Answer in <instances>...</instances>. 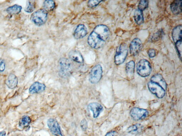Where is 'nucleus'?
<instances>
[{
    "label": "nucleus",
    "mask_w": 182,
    "mask_h": 136,
    "mask_svg": "<svg viewBox=\"0 0 182 136\" xmlns=\"http://www.w3.org/2000/svg\"><path fill=\"white\" fill-rule=\"evenodd\" d=\"M144 127L141 124L137 123L130 126L127 129L128 133L133 134L140 133L143 130Z\"/></svg>",
    "instance_id": "nucleus-20"
},
{
    "label": "nucleus",
    "mask_w": 182,
    "mask_h": 136,
    "mask_svg": "<svg viewBox=\"0 0 182 136\" xmlns=\"http://www.w3.org/2000/svg\"><path fill=\"white\" fill-rule=\"evenodd\" d=\"M110 32L106 25H100L94 29L89 35L87 42L90 46L95 49L101 48L109 39Z\"/></svg>",
    "instance_id": "nucleus-1"
},
{
    "label": "nucleus",
    "mask_w": 182,
    "mask_h": 136,
    "mask_svg": "<svg viewBox=\"0 0 182 136\" xmlns=\"http://www.w3.org/2000/svg\"><path fill=\"white\" fill-rule=\"evenodd\" d=\"M102 67L100 64H98L94 66L89 74V81L92 84H97L102 79Z\"/></svg>",
    "instance_id": "nucleus-6"
},
{
    "label": "nucleus",
    "mask_w": 182,
    "mask_h": 136,
    "mask_svg": "<svg viewBox=\"0 0 182 136\" xmlns=\"http://www.w3.org/2000/svg\"><path fill=\"white\" fill-rule=\"evenodd\" d=\"M46 88L45 84L37 81L34 82L30 86L29 89V93L30 94L42 93L45 91Z\"/></svg>",
    "instance_id": "nucleus-13"
},
{
    "label": "nucleus",
    "mask_w": 182,
    "mask_h": 136,
    "mask_svg": "<svg viewBox=\"0 0 182 136\" xmlns=\"http://www.w3.org/2000/svg\"><path fill=\"white\" fill-rule=\"evenodd\" d=\"M6 83L10 89H14L18 84V79L16 76L14 74H10L6 79Z\"/></svg>",
    "instance_id": "nucleus-17"
},
{
    "label": "nucleus",
    "mask_w": 182,
    "mask_h": 136,
    "mask_svg": "<svg viewBox=\"0 0 182 136\" xmlns=\"http://www.w3.org/2000/svg\"><path fill=\"white\" fill-rule=\"evenodd\" d=\"M117 134V132L115 131L111 130L108 132L105 136H116Z\"/></svg>",
    "instance_id": "nucleus-33"
},
{
    "label": "nucleus",
    "mask_w": 182,
    "mask_h": 136,
    "mask_svg": "<svg viewBox=\"0 0 182 136\" xmlns=\"http://www.w3.org/2000/svg\"><path fill=\"white\" fill-rule=\"evenodd\" d=\"M163 35V30H160L152 35V37L150 38V40L152 42L157 41L162 38Z\"/></svg>",
    "instance_id": "nucleus-26"
},
{
    "label": "nucleus",
    "mask_w": 182,
    "mask_h": 136,
    "mask_svg": "<svg viewBox=\"0 0 182 136\" xmlns=\"http://www.w3.org/2000/svg\"><path fill=\"white\" fill-rule=\"evenodd\" d=\"M130 114L133 120H139L146 118L148 115L149 112L145 109L134 108L130 110Z\"/></svg>",
    "instance_id": "nucleus-7"
},
{
    "label": "nucleus",
    "mask_w": 182,
    "mask_h": 136,
    "mask_svg": "<svg viewBox=\"0 0 182 136\" xmlns=\"http://www.w3.org/2000/svg\"><path fill=\"white\" fill-rule=\"evenodd\" d=\"M59 74L62 77L67 78L73 72V67L71 62L68 59L62 58L59 62Z\"/></svg>",
    "instance_id": "nucleus-2"
},
{
    "label": "nucleus",
    "mask_w": 182,
    "mask_h": 136,
    "mask_svg": "<svg viewBox=\"0 0 182 136\" xmlns=\"http://www.w3.org/2000/svg\"><path fill=\"white\" fill-rule=\"evenodd\" d=\"M6 68V64L4 61L3 59H0V71L3 72Z\"/></svg>",
    "instance_id": "nucleus-32"
},
{
    "label": "nucleus",
    "mask_w": 182,
    "mask_h": 136,
    "mask_svg": "<svg viewBox=\"0 0 182 136\" xmlns=\"http://www.w3.org/2000/svg\"><path fill=\"white\" fill-rule=\"evenodd\" d=\"M150 81L159 85L166 91L167 87V84L161 74H157L153 75L151 77Z\"/></svg>",
    "instance_id": "nucleus-14"
},
{
    "label": "nucleus",
    "mask_w": 182,
    "mask_h": 136,
    "mask_svg": "<svg viewBox=\"0 0 182 136\" xmlns=\"http://www.w3.org/2000/svg\"><path fill=\"white\" fill-rule=\"evenodd\" d=\"M69 57L75 62L79 64H83L84 62V59L83 56L79 51L73 50L70 51L69 54Z\"/></svg>",
    "instance_id": "nucleus-15"
},
{
    "label": "nucleus",
    "mask_w": 182,
    "mask_h": 136,
    "mask_svg": "<svg viewBox=\"0 0 182 136\" xmlns=\"http://www.w3.org/2000/svg\"><path fill=\"white\" fill-rule=\"evenodd\" d=\"M48 13L44 9L40 8L34 12L31 16V20L36 25L41 26L47 21Z\"/></svg>",
    "instance_id": "nucleus-5"
},
{
    "label": "nucleus",
    "mask_w": 182,
    "mask_h": 136,
    "mask_svg": "<svg viewBox=\"0 0 182 136\" xmlns=\"http://www.w3.org/2000/svg\"><path fill=\"white\" fill-rule=\"evenodd\" d=\"M134 18L135 23L137 25H142L144 22V17L142 11L138 9L136 10L134 15Z\"/></svg>",
    "instance_id": "nucleus-21"
},
{
    "label": "nucleus",
    "mask_w": 182,
    "mask_h": 136,
    "mask_svg": "<svg viewBox=\"0 0 182 136\" xmlns=\"http://www.w3.org/2000/svg\"><path fill=\"white\" fill-rule=\"evenodd\" d=\"M36 8L35 3L33 1H28L27 3L25 11L27 13H30L34 11Z\"/></svg>",
    "instance_id": "nucleus-25"
},
{
    "label": "nucleus",
    "mask_w": 182,
    "mask_h": 136,
    "mask_svg": "<svg viewBox=\"0 0 182 136\" xmlns=\"http://www.w3.org/2000/svg\"><path fill=\"white\" fill-rule=\"evenodd\" d=\"M81 128L83 131H85L87 130V123L85 119H83L82 120L80 123Z\"/></svg>",
    "instance_id": "nucleus-30"
},
{
    "label": "nucleus",
    "mask_w": 182,
    "mask_h": 136,
    "mask_svg": "<svg viewBox=\"0 0 182 136\" xmlns=\"http://www.w3.org/2000/svg\"><path fill=\"white\" fill-rule=\"evenodd\" d=\"M142 44L140 39H134L130 42V53L132 56H136L138 55L142 50Z\"/></svg>",
    "instance_id": "nucleus-10"
},
{
    "label": "nucleus",
    "mask_w": 182,
    "mask_h": 136,
    "mask_svg": "<svg viewBox=\"0 0 182 136\" xmlns=\"http://www.w3.org/2000/svg\"><path fill=\"white\" fill-rule=\"evenodd\" d=\"M148 6V1H141L138 5V9L143 11L146 9Z\"/></svg>",
    "instance_id": "nucleus-27"
},
{
    "label": "nucleus",
    "mask_w": 182,
    "mask_h": 136,
    "mask_svg": "<svg viewBox=\"0 0 182 136\" xmlns=\"http://www.w3.org/2000/svg\"><path fill=\"white\" fill-rule=\"evenodd\" d=\"M148 54L149 57L152 58L155 57L156 55V51L154 49H149L148 52Z\"/></svg>",
    "instance_id": "nucleus-31"
},
{
    "label": "nucleus",
    "mask_w": 182,
    "mask_h": 136,
    "mask_svg": "<svg viewBox=\"0 0 182 136\" xmlns=\"http://www.w3.org/2000/svg\"><path fill=\"white\" fill-rule=\"evenodd\" d=\"M135 66V62L133 60L130 61L126 64V71L127 76L130 79L133 77Z\"/></svg>",
    "instance_id": "nucleus-19"
},
{
    "label": "nucleus",
    "mask_w": 182,
    "mask_h": 136,
    "mask_svg": "<svg viewBox=\"0 0 182 136\" xmlns=\"http://www.w3.org/2000/svg\"><path fill=\"white\" fill-rule=\"evenodd\" d=\"M177 51L178 54V56L180 59H181L182 57V40L179 41L175 43Z\"/></svg>",
    "instance_id": "nucleus-28"
},
{
    "label": "nucleus",
    "mask_w": 182,
    "mask_h": 136,
    "mask_svg": "<svg viewBox=\"0 0 182 136\" xmlns=\"http://www.w3.org/2000/svg\"><path fill=\"white\" fill-rule=\"evenodd\" d=\"M0 136H6V132L4 131L0 132Z\"/></svg>",
    "instance_id": "nucleus-34"
},
{
    "label": "nucleus",
    "mask_w": 182,
    "mask_h": 136,
    "mask_svg": "<svg viewBox=\"0 0 182 136\" xmlns=\"http://www.w3.org/2000/svg\"><path fill=\"white\" fill-rule=\"evenodd\" d=\"M147 85L149 91L158 98H163L165 96L166 90L159 85L151 81H149Z\"/></svg>",
    "instance_id": "nucleus-8"
},
{
    "label": "nucleus",
    "mask_w": 182,
    "mask_h": 136,
    "mask_svg": "<svg viewBox=\"0 0 182 136\" xmlns=\"http://www.w3.org/2000/svg\"><path fill=\"white\" fill-rule=\"evenodd\" d=\"M88 108L89 109L92 111L93 117L95 118H97L104 110L102 105L96 102L89 103Z\"/></svg>",
    "instance_id": "nucleus-11"
},
{
    "label": "nucleus",
    "mask_w": 182,
    "mask_h": 136,
    "mask_svg": "<svg viewBox=\"0 0 182 136\" xmlns=\"http://www.w3.org/2000/svg\"></svg>",
    "instance_id": "nucleus-35"
},
{
    "label": "nucleus",
    "mask_w": 182,
    "mask_h": 136,
    "mask_svg": "<svg viewBox=\"0 0 182 136\" xmlns=\"http://www.w3.org/2000/svg\"><path fill=\"white\" fill-rule=\"evenodd\" d=\"M128 49L126 43L121 44L117 49L114 57V62L116 65H120L125 62L128 55Z\"/></svg>",
    "instance_id": "nucleus-3"
},
{
    "label": "nucleus",
    "mask_w": 182,
    "mask_h": 136,
    "mask_svg": "<svg viewBox=\"0 0 182 136\" xmlns=\"http://www.w3.org/2000/svg\"><path fill=\"white\" fill-rule=\"evenodd\" d=\"M102 1H97V0H91V1H89L87 3V6L89 8H93L98 6Z\"/></svg>",
    "instance_id": "nucleus-29"
},
{
    "label": "nucleus",
    "mask_w": 182,
    "mask_h": 136,
    "mask_svg": "<svg viewBox=\"0 0 182 136\" xmlns=\"http://www.w3.org/2000/svg\"><path fill=\"white\" fill-rule=\"evenodd\" d=\"M171 9L172 12L175 15L180 14L182 11V1H173L171 4Z\"/></svg>",
    "instance_id": "nucleus-18"
},
{
    "label": "nucleus",
    "mask_w": 182,
    "mask_h": 136,
    "mask_svg": "<svg viewBox=\"0 0 182 136\" xmlns=\"http://www.w3.org/2000/svg\"><path fill=\"white\" fill-rule=\"evenodd\" d=\"M182 28L181 25H179L173 29L172 33V36L173 41L175 43L182 40Z\"/></svg>",
    "instance_id": "nucleus-16"
},
{
    "label": "nucleus",
    "mask_w": 182,
    "mask_h": 136,
    "mask_svg": "<svg viewBox=\"0 0 182 136\" xmlns=\"http://www.w3.org/2000/svg\"><path fill=\"white\" fill-rule=\"evenodd\" d=\"M47 125L53 135L55 136H64L61 132L59 124L55 119H49L47 120Z\"/></svg>",
    "instance_id": "nucleus-9"
},
{
    "label": "nucleus",
    "mask_w": 182,
    "mask_h": 136,
    "mask_svg": "<svg viewBox=\"0 0 182 136\" xmlns=\"http://www.w3.org/2000/svg\"><path fill=\"white\" fill-rule=\"evenodd\" d=\"M152 67L148 61L143 59L139 61L137 66V71L139 76L142 77H146L150 74Z\"/></svg>",
    "instance_id": "nucleus-4"
},
{
    "label": "nucleus",
    "mask_w": 182,
    "mask_h": 136,
    "mask_svg": "<svg viewBox=\"0 0 182 136\" xmlns=\"http://www.w3.org/2000/svg\"><path fill=\"white\" fill-rule=\"evenodd\" d=\"M31 121V119L30 117L27 115H25L22 117L19 122V127L21 128H24L28 127Z\"/></svg>",
    "instance_id": "nucleus-23"
},
{
    "label": "nucleus",
    "mask_w": 182,
    "mask_h": 136,
    "mask_svg": "<svg viewBox=\"0 0 182 136\" xmlns=\"http://www.w3.org/2000/svg\"><path fill=\"white\" fill-rule=\"evenodd\" d=\"M22 8L21 6L15 4L7 8L6 11L10 15H17L20 13L21 11Z\"/></svg>",
    "instance_id": "nucleus-22"
},
{
    "label": "nucleus",
    "mask_w": 182,
    "mask_h": 136,
    "mask_svg": "<svg viewBox=\"0 0 182 136\" xmlns=\"http://www.w3.org/2000/svg\"><path fill=\"white\" fill-rule=\"evenodd\" d=\"M55 3L52 0H47L44 1L43 4L44 9L46 11H51L55 7Z\"/></svg>",
    "instance_id": "nucleus-24"
},
{
    "label": "nucleus",
    "mask_w": 182,
    "mask_h": 136,
    "mask_svg": "<svg viewBox=\"0 0 182 136\" xmlns=\"http://www.w3.org/2000/svg\"><path fill=\"white\" fill-rule=\"evenodd\" d=\"M87 30L85 25L80 24L77 26L74 33V37L77 40L83 38L87 35Z\"/></svg>",
    "instance_id": "nucleus-12"
}]
</instances>
